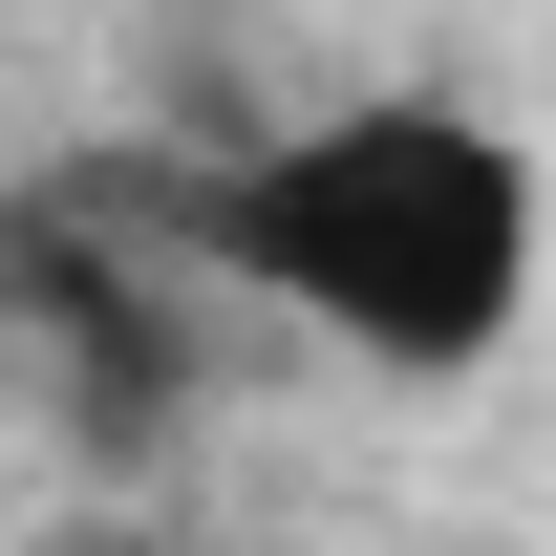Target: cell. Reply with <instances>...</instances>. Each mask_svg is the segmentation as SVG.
Instances as JSON below:
<instances>
[{
    "instance_id": "6da1fadb",
    "label": "cell",
    "mask_w": 556,
    "mask_h": 556,
    "mask_svg": "<svg viewBox=\"0 0 556 556\" xmlns=\"http://www.w3.org/2000/svg\"><path fill=\"white\" fill-rule=\"evenodd\" d=\"M193 278H257L278 321H321L386 386H450L535 321V150L450 86H364L321 129H257L172 193Z\"/></svg>"
},
{
    "instance_id": "7a4b0ae2",
    "label": "cell",
    "mask_w": 556,
    "mask_h": 556,
    "mask_svg": "<svg viewBox=\"0 0 556 556\" xmlns=\"http://www.w3.org/2000/svg\"><path fill=\"white\" fill-rule=\"evenodd\" d=\"M0 321L43 343L86 450H150L172 386H193V278H150V214L129 193H22L0 214Z\"/></svg>"
},
{
    "instance_id": "3957f363",
    "label": "cell",
    "mask_w": 556,
    "mask_h": 556,
    "mask_svg": "<svg viewBox=\"0 0 556 556\" xmlns=\"http://www.w3.org/2000/svg\"><path fill=\"white\" fill-rule=\"evenodd\" d=\"M65 556H172V535H65Z\"/></svg>"
}]
</instances>
